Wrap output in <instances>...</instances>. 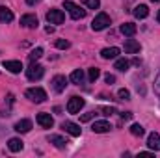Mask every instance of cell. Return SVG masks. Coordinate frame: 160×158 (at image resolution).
Here are the masks:
<instances>
[{
  "label": "cell",
  "instance_id": "1",
  "mask_svg": "<svg viewBox=\"0 0 160 158\" xmlns=\"http://www.w3.org/2000/svg\"><path fill=\"white\" fill-rule=\"evenodd\" d=\"M110 24H112L110 17H108L106 13H99V15L93 19V22H91V30H95V32H101V30L108 28Z\"/></svg>",
  "mask_w": 160,
  "mask_h": 158
},
{
  "label": "cell",
  "instance_id": "2",
  "mask_svg": "<svg viewBox=\"0 0 160 158\" xmlns=\"http://www.w3.org/2000/svg\"><path fill=\"white\" fill-rule=\"evenodd\" d=\"M63 7L69 11V15H71L75 21H78V19H84V17H86V11L80 9V6H77V4L71 2V0H65V2H63Z\"/></svg>",
  "mask_w": 160,
  "mask_h": 158
},
{
  "label": "cell",
  "instance_id": "3",
  "mask_svg": "<svg viewBox=\"0 0 160 158\" xmlns=\"http://www.w3.org/2000/svg\"><path fill=\"white\" fill-rule=\"evenodd\" d=\"M26 97L32 101V102H45V99H47V93H45V89H41V87H30V89H26Z\"/></svg>",
  "mask_w": 160,
  "mask_h": 158
},
{
  "label": "cell",
  "instance_id": "4",
  "mask_svg": "<svg viewBox=\"0 0 160 158\" xmlns=\"http://www.w3.org/2000/svg\"><path fill=\"white\" fill-rule=\"evenodd\" d=\"M84 99L82 97H71L69 99V102H67V112L69 114H78L80 110L84 108Z\"/></svg>",
  "mask_w": 160,
  "mask_h": 158
},
{
  "label": "cell",
  "instance_id": "5",
  "mask_svg": "<svg viewBox=\"0 0 160 158\" xmlns=\"http://www.w3.org/2000/svg\"><path fill=\"white\" fill-rule=\"evenodd\" d=\"M43 75H45V69H43L41 65H38V63H32V65L26 69V77H28V80H39Z\"/></svg>",
  "mask_w": 160,
  "mask_h": 158
},
{
  "label": "cell",
  "instance_id": "6",
  "mask_svg": "<svg viewBox=\"0 0 160 158\" xmlns=\"http://www.w3.org/2000/svg\"><path fill=\"white\" fill-rule=\"evenodd\" d=\"M47 21H48L50 24H62V22L65 21V15H63V11H60V9H50V11L47 13Z\"/></svg>",
  "mask_w": 160,
  "mask_h": 158
},
{
  "label": "cell",
  "instance_id": "7",
  "mask_svg": "<svg viewBox=\"0 0 160 158\" xmlns=\"http://www.w3.org/2000/svg\"><path fill=\"white\" fill-rule=\"evenodd\" d=\"M62 128H63L65 132H69L71 136H75V138H78V136H80V132H82L80 125L73 123V121H63V123H62Z\"/></svg>",
  "mask_w": 160,
  "mask_h": 158
},
{
  "label": "cell",
  "instance_id": "8",
  "mask_svg": "<svg viewBox=\"0 0 160 158\" xmlns=\"http://www.w3.org/2000/svg\"><path fill=\"white\" fill-rule=\"evenodd\" d=\"M65 86H67V78H65V77H62V75H56V77L52 78V89H54L56 93H62V91H65Z\"/></svg>",
  "mask_w": 160,
  "mask_h": 158
},
{
  "label": "cell",
  "instance_id": "9",
  "mask_svg": "<svg viewBox=\"0 0 160 158\" xmlns=\"http://www.w3.org/2000/svg\"><path fill=\"white\" fill-rule=\"evenodd\" d=\"M21 24H22L24 28H38L39 21H38L36 15H22V17H21Z\"/></svg>",
  "mask_w": 160,
  "mask_h": 158
},
{
  "label": "cell",
  "instance_id": "10",
  "mask_svg": "<svg viewBox=\"0 0 160 158\" xmlns=\"http://www.w3.org/2000/svg\"><path fill=\"white\" fill-rule=\"evenodd\" d=\"M110 128H112V126H110L108 121H95L93 126H91V130H93L95 134H104V132H108Z\"/></svg>",
  "mask_w": 160,
  "mask_h": 158
},
{
  "label": "cell",
  "instance_id": "11",
  "mask_svg": "<svg viewBox=\"0 0 160 158\" xmlns=\"http://www.w3.org/2000/svg\"><path fill=\"white\" fill-rule=\"evenodd\" d=\"M48 143H52V145H54V147H58V149H65L69 141H67L65 138L58 136V134H52V136H48Z\"/></svg>",
  "mask_w": 160,
  "mask_h": 158
},
{
  "label": "cell",
  "instance_id": "12",
  "mask_svg": "<svg viewBox=\"0 0 160 158\" xmlns=\"http://www.w3.org/2000/svg\"><path fill=\"white\" fill-rule=\"evenodd\" d=\"M142 50V47H140V43L134 39H127L125 41V52L127 54H138Z\"/></svg>",
  "mask_w": 160,
  "mask_h": 158
},
{
  "label": "cell",
  "instance_id": "13",
  "mask_svg": "<svg viewBox=\"0 0 160 158\" xmlns=\"http://www.w3.org/2000/svg\"><path fill=\"white\" fill-rule=\"evenodd\" d=\"M38 123H39V126H43V128H52L54 119L50 117V114H38Z\"/></svg>",
  "mask_w": 160,
  "mask_h": 158
},
{
  "label": "cell",
  "instance_id": "14",
  "mask_svg": "<svg viewBox=\"0 0 160 158\" xmlns=\"http://www.w3.org/2000/svg\"><path fill=\"white\" fill-rule=\"evenodd\" d=\"M4 69H8L9 73L17 75V73L22 71V63H21V62H15V60H11V62H4Z\"/></svg>",
  "mask_w": 160,
  "mask_h": 158
},
{
  "label": "cell",
  "instance_id": "15",
  "mask_svg": "<svg viewBox=\"0 0 160 158\" xmlns=\"http://www.w3.org/2000/svg\"><path fill=\"white\" fill-rule=\"evenodd\" d=\"M30 128H32V121H30V119H21V121L15 123V130L21 132V134L30 132Z\"/></svg>",
  "mask_w": 160,
  "mask_h": 158
},
{
  "label": "cell",
  "instance_id": "16",
  "mask_svg": "<svg viewBox=\"0 0 160 158\" xmlns=\"http://www.w3.org/2000/svg\"><path fill=\"white\" fill-rule=\"evenodd\" d=\"M147 145H149V149H153V151H160V134H157V132L149 134Z\"/></svg>",
  "mask_w": 160,
  "mask_h": 158
},
{
  "label": "cell",
  "instance_id": "17",
  "mask_svg": "<svg viewBox=\"0 0 160 158\" xmlns=\"http://www.w3.org/2000/svg\"><path fill=\"white\" fill-rule=\"evenodd\" d=\"M101 56H102L104 60H116V58L119 56V48H118V47H110V48H102V52H101Z\"/></svg>",
  "mask_w": 160,
  "mask_h": 158
},
{
  "label": "cell",
  "instance_id": "18",
  "mask_svg": "<svg viewBox=\"0 0 160 158\" xmlns=\"http://www.w3.org/2000/svg\"><path fill=\"white\" fill-rule=\"evenodd\" d=\"M132 13H134V17H136V19H145V17L149 15V7H147V6H143V4H140V6H136V7H134V11H132Z\"/></svg>",
  "mask_w": 160,
  "mask_h": 158
},
{
  "label": "cell",
  "instance_id": "19",
  "mask_svg": "<svg viewBox=\"0 0 160 158\" xmlns=\"http://www.w3.org/2000/svg\"><path fill=\"white\" fill-rule=\"evenodd\" d=\"M0 21H2V22H11V21H13V13H11L9 7L0 6Z\"/></svg>",
  "mask_w": 160,
  "mask_h": 158
},
{
  "label": "cell",
  "instance_id": "20",
  "mask_svg": "<svg viewBox=\"0 0 160 158\" xmlns=\"http://www.w3.org/2000/svg\"><path fill=\"white\" fill-rule=\"evenodd\" d=\"M8 149L13 151V153H19V151H22V141H21L19 138H11V140L8 141Z\"/></svg>",
  "mask_w": 160,
  "mask_h": 158
},
{
  "label": "cell",
  "instance_id": "21",
  "mask_svg": "<svg viewBox=\"0 0 160 158\" xmlns=\"http://www.w3.org/2000/svg\"><path fill=\"white\" fill-rule=\"evenodd\" d=\"M121 34H123V36H134V34H136V24H132V22L121 24Z\"/></svg>",
  "mask_w": 160,
  "mask_h": 158
},
{
  "label": "cell",
  "instance_id": "22",
  "mask_svg": "<svg viewBox=\"0 0 160 158\" xmlns=\"http://www.w3.org/2000/svg\"><path fill=\"white\" fill-rule=\"evenodd\" d=\"M71 82H73V84H82V82H84V73H82V69H75V71L71 73Z\"/></svg>",
  "mask_w": 160,
  "mask_h": 158
},
{
  "label": "cell",
  "instance_id": "23",
  "mask_svg": "<svg viewBox=\"0 0 160 158\" xmlns=\"http://www.w3.org/2000/svg\"><path fill=\"white\" fill-rule=\"evenodd\" d=\"M128 65H130V62L125 60V58H118V60H116V69H118V71H127Z\"/></svg>",
  "mask_w": 160,
  "mask_h": 158
},
{
  "label": "cell",
  "instance_id": "24",
  "mask_svg": "<svg viewBox=\"0 0 160 158\" xmlns=\"http://www.w3.org/2000/svg\"><path fill=\"white\" fill-rule=\"evenodd\" d=\"M41 56H43V48H41V47H38V48H34V50H32V52L28 54V60H30V62L34 63L36 60H39Z\"/></svg>",
  "mask_w": 160,
  "mask_h": 158
},
{
  "label": "cell",
  "instance_id": "25",
  "mask_svg": "<svg viewBox=\"0 0 160 158\" xmlns=\"http://www.w3.org/2000/svg\"><path fill=\"white\" fill-rule=\"evenodd\" d=\"M143 132H145V130H143V126H142V125H138V123L130 126V134H132V136H143Z\"/></svg>",
  "mask_w": 160,
  "mask_h": 158
},
{
  "label": "cell",
  "instance_id": "26",
  "mask_svg": "<svg viewBox=\"0 0 160 158\" xmlns=\"http://www.w3.org/2000/svg\"><path fill=\"white\" fill-rule=\"evenodd\" d=\"M88 77H89V82H95V80L101 77V71H99L97 67H91V69H89V75H88Z\"/></svg>",
  "mask_w": 160,
  "mask_h": 158
},
{
  "label": "cell",
  "instance_id": "27",
  "mask_svg": "<svg viewBox=\"0 0 160 158\" xmlns=\"http://www.w3.org/2000/svg\"><path fill=\"white\" fill-rule=\"evenodd\" d=\"M84 2V6H88L89 9H97L99 6H101V0H82Z\"/></svg>",
  "mask_w": 160,
  "mask_h": 158
},
{
  "label": "cell",
  "instance_id": "28",
  "mask_svg": "<svg viewBox=\"0 0 160 158\" xmlns=\"http://www.w3.org/2000/svg\"><path fill=\"white\" fill-rule=\"evenodd\" d=\"M118 97H119L121 101H127V99H130V93H128V89H119Z\"/></svg>",
  "mask_w": 160,
  "mask_h": 158
},
{
  "label": "cell",
  "instance_id": "29",
  "mask_svg": "<svg viewBox=\"0 0 160 158\" xmlns=\"http://www.w3.org/2000/svg\"><path fill=\"white\" fill-rule=\"evenodd\" d=\"M99 112H102V116H112L116 110H114L112 106H110V108H108V106H101V108H99Z\"/></svg>",
  "mask_w": 160,
  "mask_h": 158
},
{
  "label": "cell",
  "instance_id": "30",
  "mask_svg": "<svg viewBox=\"0 0 160 158\" xmlns=\"http://www.w3.org/2000/svg\"><path fill=\"white\" fill-rule=\"evenodd\" d=\"M93 116H95V112H88V114H84V116L80 117V121H82V123H88V121L93 119Z\"/></svg>",
  "mask_w": 160,
  "mask_h": 158
},
{
  "label": "cell",
  "instance_id": "31",
  "mask_svg": "<svg viewBox=\"0 0 160 158\" xmlns=\"http://www.w3.org/2000/svg\"><path fill=\"white\" fill-rule=\"evenodd\" d=\"M56 47H58V48H69V41L58 39V41H56Z\"/></svg>",
  "mask_w": 160,
  "mask_h": 158
},
{
  "label": "cell",
  "instance_id": "32",
  "mask_svg": "<svg viewBox=\"0 0 160 158\" xmlns=\"http://www.w3.org/2000/svg\"><path fill=\"white\" fill-rule=\"evenodd\" d=\"M104 80H106V84H114V82H116V77H114V75H106Z\"/></svg>",
  "mask_w": 160,
  "mask_h": 158
},
{
  "label": "cell",
  "instance_id": "33",
  "mask_svg": "<svg viewBox=\"0 0 160 158\" xmlns=\"http://www.w3.org/2000/svg\"><path fill=\"white\" fill-rule=\"evenodd\" d=\"M155 91H157V95L160 97V75H158V78H157V82H155Z\"/></svg>",
  "mask_w": 160,
  "mask_h": 158
},
{
  "label": "cell",
  "instance_id": "34",
  "mask_svg": "<svg viewBox=\"0 0 160 158\" xmlns=\"http://www.w3.org/2000/svg\"><path fill=\"white\" fill-rule=\"evenodd\" d=\"M121 117H123V119H130V117H132V114H130V112H123V114H121Z\"/></svg>",
  "mask_w": 160,
  "mask_h": 158
},
{
  "label": "cell",
  "instance_id": "35",
  "mask_svg": "<svg viewBox=\"0 0 160 158\" xmlns=\"http://www.w3.org/2000/svg\"><path fill=\"white\" fill-rule=\"evenodd\" d=\"M41 0H26V4H28V6H34V4H39Z\"/></svg>",
  "mask_w": 160,
  "mask_h": 158
},
{
  "label": "cell",
  "instance_id": "36",
  "mask_svg": "<svg viewBox=\"0 0 160 158\" xmlns=\"http://www.w3.org/2000/svg\"><path fill=\"white\" fill-rule=\"evenodd\" d=\"M132 63H134V65H140V63H142V60H140V58H134V60H132Z\"/></svg>",
  "mask_w": 160,
  "mask_h": 158
},
{
  "label": "cell",
  "instance_id": "37",
  "mask_svg": "<svg viewBox=\"0 0 160 158\" xmlns=\"http://www.w3.org/2000/svg\"><path fill=\"white\" fill-rule=\"evenodd\" d=\"M157 21L160 22V9H158V15H157Z\"/></svg>",
  "mask_w": 160,
  "mask_h": 158
},
{
  "label": "cell",
  "instance_id": "38",
  "mask_svg": "<svg viewBox=\"0 0 160 158\" xmlns=\"http://www.w3.org/2000/svg\"><path fill=\"white\" fill-rule=\"evenodd\" d=\"M151 2H160V0H151Z\"/></svg>",
  "mask_w": 160,
  "mask_h": 158
}]
</instances>
